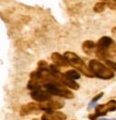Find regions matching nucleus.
<instances>
[{
	"instance_id": "nucleus-1",
	"label": "nucleus",
	"mask_w": 116,
	"mask_h": 120,
	"mask_svg": "<svg viewBox=\"0 0 116 120\" xmlns=\"http://www.w3.org/2000/svg\"><path fill=\"white\" fill-rule=\"evenodd\" d=\"M116 45L114 41L109 37H102L100 38L96 44L95 54L98 58L107 60L108 57L112 56L115 52Z\"/></svg>"
},
{
	"instance_id": "nucleus-2",
	"label": "nucleus",
	"mask_w": 116,
	"mask_h": 120,
	"mask_svg": "<svg viewBox=\"0 0 116 120\" xmlns=\"http://www.w3.org/2000/svg\"><path fill=\"white\" fill-rule=\"evenodd\" d=\"M88 68L90 69L91 73L94 76H96L98 78L109 80L114 76V74L112 69H110L108 67L103 65L100 61L96 59H93L89 62Z\"/></svg>"
},
{
	"instance_id": "nucleus-3",
	"label": "nucleus",
	"mask_w": 116,
	"mask_h": 120,
	"mask_svg": "<svg viewBox=\"0 0 116 120\" xmlns=\"http://www.w3.org/2000/svg\"><path fill=\"white\" fill-rule=\"evenodd\" d=\"M64 56L68 61L70 66L73 67L76 70L81 72L82 74H83L85 76H88V77H94V75L91 73L89 68L85 65V63L83 61V59L81 57H79L75 53L67 51V52L65 53Z\"/></svg>"
},
{
	"instance_id": "nucleus-4",
	"label": "nucleus",
	"mask_w": 116,
	"mask_h": 120,
	"mask_svg": "<svg viewBox=\"0 0 116 120\" xmlns=\"http://www.w3.org/2000/svg\"><path fill=\"white\" fill-rule=\"evenodd\" d=\"M43 86L44 90L48 94H50L51 96H57V97L69 98V99L73 98V94L72 92L59 82L47 83V84H44Z\"/></svg>"
},
{
	"instance_id": "nucleus-5",
	"label": "nucleus",
	"mask_w": 116,
	"mask_h": 120,
	"mask_svg": "<svg viewBox=\"0 0 116 120\" xmlns=\"http://www.w3.org/2000/svg\"><path fill=\"white\" fill-rule=\"evenodd\" d=\"M116 110V101L112 100L109 101L104 105H99L95 108V114L90 115L89 118L91 120H95L99 116H105L108 112H112Z\"/></svg>"
},
{
	"instance_id": "nucleus-6",
	"label": "nucleus",
	"mask_w": 116,
	"mask_h": 120,
	"mask_svg": "<svg viewBox=\"0 0 116 120\" xmlns=\"http://www.w3.org/2000/svg\"><path fill=\"white\" fill-rule=\"evenodd\" d=\"M64 105H65V103L62 100L50 99V100H48L46 102L41 103L39 105V109L43 110L44 112H50V111H55L57 109H60Z\"/></svg>"
},
{
	"instance_id": "nucleus-7",
	"label": "nucleus",
	"mask_w": 116,
	"mask_h": 120,
	"mask_svg": "<svg viewBox=\"0 0 116 120\" xmlns=\"http://www.w3.org/2000/svg\"><path fill=\"white\" fill-rule=\"evenodd\" d=\"M51 96L50 94H48L44 89H42V88H37V89L32 90V93H31V98H33L34 100H36L37 102H41V103H44V102H46L48 100L51 99Z\"/></svg>"
},
{
	"instance_id": "nucleus-8",
	"label": "nucleus",
	"mask_w": 116,
	"mask_h": 120,
	"mask_svg": "<svg viewBox=\"0 0 116 120\" xmlns=\"http://www.w3.org/2000/svg\"><path fill=\"white\" fill-rule=\"evenodd\" d=\"M52 60H53L54 66L57 68H67L70 66L66 58L59 53H53L52 54Z\"/></svg>"
},
{
	"instance_id": "nucleus-9",
	"label": "nucleus",
	"mask_w": 116,
	"mask_h": 120,
	"mask_svg": "<svg viewBox=\"0 0 116 120\" xmlns=\"http://www.w3.org/2000/svg\"><path fill=\"white\" fill-rule=\"evenodd\" d=\"M66 116L64 113L59 111H50L45 112L42 116V120H65Z\"/></svg>"
},
{
	"instance_id": "nucleus-10",
	"label": "nucleus",
	"mask_w": 116,
	"mask_h": 120,
	"mask_svg": "<svg viewBox=\"0 0 116 120\" xmlns=\"http://www.w3.org/2000/svg\"><path fill=\"white\" fill-rule=\"evenodd\" d=\"M82 49L87 55H92V54L95 53V51H96V44L94 43V41L86 40V41H84L83 43Z\"/></svg>"
},
{
	"instance_id": "nucleus-11",
	"label": "nucleus",
	"mask_w": 116,
	"mask_h": 120,
	"mask_svg": "<svg viewBox=\"0 0 116 120\" xmlns=\"http://www.w3.org/2000/svg\"><path fill=\"white\" fill-rule=\"evenodd\" d=\"M36 110H39V105H37L35 103H30L28 105H24L21 109V115H28L33 112H36Z\"/></svg>"
},
{
	"instance_id": "nucleus-12",
	"label": "nucleus",
	"mask_w": 116,
	"mask_h": 120,
	"mask_svg": "<svg viewBox=\"0 0 116 120\" xmlns=\"http://www.w3.org/2000/svg\"><path fill=\"white\" fill-rule=\"evenodd\" d=\"M65 75L67 78H69L71 80H73V81L79 79L80 77H81L80 73L78 71H76V70H68L67 72L65 73Z\"/></svg>"
},
{
	"instance_id": "nucleus-13",
	"label": "nucleus",
	"mask_w": 116,
	"mask_h": 120,
	"mask_svg": "<svg viewBox=\"0 0 116 120\" xmlns=\"http://www.w3.org/2000/svg\"><path fill=\"white\" fill-rule=\"evenodd\" d=\"M106 7H107V3L102 2H102H98V3H96L94 5V11L96 12V13H102V12L104 11V9L106 8Z\"/></svg>"
},
{
	"instance_id": "nucleus-14",
	"label": "nucleus",
	"mask_w": 116,
	"mask_h": 120,
	"mask_svg": "<svg viewBox=\"0 0 116 120\" xmlns=\"http://www.w3.org/2000/svg\"><path fill=\"white\" fill-rule=\"evenodd\" d=\"M105 62H106V64L108 65V68L110 69H112L113 71H115L116 72V62H113V61H112V60H105Z\"/></svg>"
},
{
	"instance_id": "nucleus-15",
	"label": "nucleus",
	"mask_w": 116,
	"mask_h": 120,
	"mask_svg": "<svg viewBox=\"0 0 116 120\" xmlns=\"http://www.w3.org/2000/svg\"><path fill=\"white\" fill-rule=\"evenodd\" d=\"M102 96H103V93H100L99 95H97V96H96V97H95V98H94V99L92 100V104H94V102H96V101H97L99 98H101Z\"/></svg>"
},
{
	"instance_id": "nucleus-16",
	"label": "nucleus",
	"mask_w": 116,
	"mask_h": 120,
	"mask_svg": "<svg viewBox=\"0 0 116 120\" xmlns=\"http://www.w3.org/2000/svg\"><path fill=\"white\" fill-rule=\"evenodd\" d=\"M103 1H106V0H103Z\"/></svg>"
}]
</instances>
